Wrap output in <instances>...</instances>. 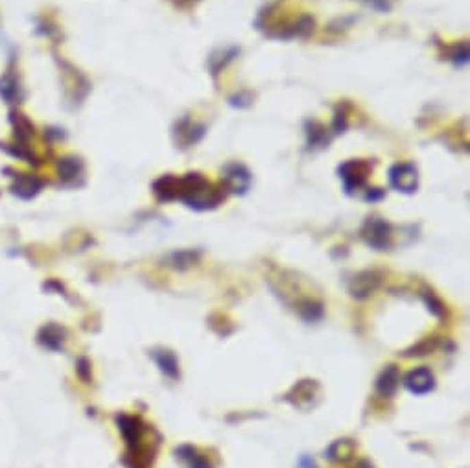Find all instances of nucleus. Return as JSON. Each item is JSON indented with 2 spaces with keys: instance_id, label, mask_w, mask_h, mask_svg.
I'll return each mask as SVG.
<instances>
[{
  "instance_id": "4",
  "label": "nucleus",
  "mask_w": 470,
  "mask_h": 468,
  "mask_svg": "<svg viewBox=\"0 0 470 468\" xmlns=\"http://www.w3.org/2000/svg\"><path fill=\"white\" fill-rule=\"evenodd\" d=\"M389 236H391V229L384 219L373 218L367 221L364 229V238L369 245H373L376 249H386L389 245Z\"/></svg>"
},
{
  "instance_id": "11",
  "label": "nucleus",
  "mask_w": 470,
  "mask_h": 468,
  "mask_svg": "<svg viewBox=\"0 0 470 468\" xmlns=\"http://www.w3.org/2000/svg\"><path fill=\"white\" fill-rule=\"evenodd\" d=\"M242 177H249V173L246 172V168L238 167V164H235V167H231L229 170H227V175H225V179H227V183H229L231 190L233 192H244V190L247 188V186H244V184L240 183Z\"/></svg>"
},
{
  "instance_id": "12",
  "label": "nucleus",
  "mask_w": 470,
  "mask_h": 468,
  "mask_svg": "<svg viewBox=\"0 0 470 468\" xmlns=\"http://www.w3.org/2000/svg\"><path fill=\"white\" fill-rule=\"evenodd\" d=\"M354 468H373V465H371L369 461H360Z\"/></svg>"
},
{
  "instance_id": "2",
  "label": "nucleus",
  "mask_w": 470,
  "mask_h": 468,
  "mask_svg": "<svg viewBox=\"0 0 470 468\" xmlns=\"http://www.w3.org/2000/svg\"><path fill=\"white\" fill-rule=\"evenodd\" d=\"M389 181H391V184H393L399 192L412 194V192L417 190V168L413 167V164H408V162L395 164V167L389 170Z\"/></svg>"
},
{
  "instance_id": "1",
  "label": "nucleus",
  "mask_w": 470,
  "mask_h": 468,
  "mask_svg": "<svg viewBox=\"0 0 470 468\" xmlns=\"http://www.w3.org/2000/svg\"><path fill=\"white\" fill-rule=\"evenodd\" d=\"M177 199L187 203L188 207L205 210V208L216 207L224 196L207 179L201 177L200 173H188L185 179H179Z\"/></svg>"
},
{
  "instance_id": "10",
  "label": "nucleus",
  "mask_w": 470,
  "mask_h": 468,
  "mask_svg": "<svg viewBox=\"0 0 470 468\" xmlns=\"http://www.w3.org/2000/svg\"><path fill=\"white\" fill-rule=\"evenodd\" d=\"M153 358H155V362L159 363L161 371H163L166 376L177 378V374H179V365H177V358L172 354L170 350H159V352L153 354Z\"/></svg>"
},
{
  "instance_id": "7",
  "label": "nucleus",
  "mask_w": 470,
  "mask_h": 468,
  "mask_svg": "<svg viewBox=\"0 0 470 468\" xmlns=\"http://www.w3.org/2000/svg\"><path fill=\"white\" fill-rule=\"evenodd\" d=\"M378 284H380V279L375 273H362L358 277H354L353 284H351V293L358 299H365L378 288Z\"/></svg>"
},
{
  "instance_id": "6",
  "label": "nucleus",
  "mask_w": 470,
  "mask_h": 468,
  "mask_svg": "<svg viewBox=\"0 0 470 468\" xmlns=\"http://www.w3.org/2000/svg\"><path fill=\"white\" fill-rule=\"evenodd\" d=\"M341 179L345 181V188L349 192H353L354 188H360L365 181V173H367V167L356 160H351L347 164H343L340 168Z\"/></svg>"
},
{
  "instance_id": "9",
  "label": "nucleus",
  "mask_w": 470,
  "mask_h": 468,
  "mask_svg": "<svg viewBox=\"0 0 470 468\" xmlns=\"http://www.w3.org/2000/svg\"><path fill=\"white\" fill-rule=\"evenodd\" d=\"M177 457L181 459L188 468H212L211 463L201 456L200 452L192 448V446H181L177 450Z\"/></svg>"
},
{
  "instance_id": "8",
  "label": "nucleus",
  "mask_w": 470,
  "mask_h": 468,
  "mask_svg": "<svg viewBox=\"0 0 470 468\" xmlns=\"http://www.w3.org/2000/svg\"><path fill=\"white\" fill-rule=\"evenodd\" d=\"M399 371H397L395 365H389V367L380 374L378 382H376V389H378V393L384 395V397H393L395 391H397V387H399Z\"/></svg>"
},
{
  "instance_id": "5",
  "label": "nucleus",
  "mask_w": 470,
  "mask_h": 468,
  "mask_svg": "<svg viewBox=\"0 0 470 468\" xmlns=\"http://www.w3.org/2000/svg\"><path fill=\"white\" fill-rule=\"evenodd\" d=\"M404 385L408 391L415 393V395H426L435 387L434 373L426 367L415 369V371H412L406 376Z\"/></svg>"
},
{
  "instance_id": "3",
  "label": "nucleus",
  "mask_w": 470,
  "mask_h": 468,
  "mask_svg": "<svg viewBox=\"0 0 470 468\" xmlns=\"http://www.w3.org/2000/svg\"><path fill=\"white\" fill-rule=\"evenodd\" d=\"M319 397V385L314 380H303L301 384H297L292 391L286 395V400L292 402L295 408L299 409H310L314 406V400Z\"/></svg>"
}]
</instances>
